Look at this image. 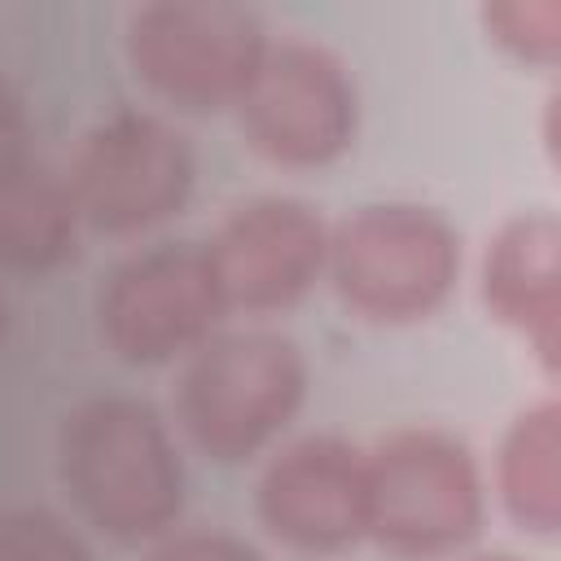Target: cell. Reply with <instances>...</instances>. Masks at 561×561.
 Returning a JSON list of instances; mask_svg holds the SVG:
<instances>
[{
  "mask_svg": "<svg viewBox=\"0 0 561 561\" xmlns=\"http://www.w3.org/2000/svg\"><path fill=\"white\" fill-rule=\"evenodd\" d=\"M57 478L70 508L114 543H158L184 513V456L167 416L136 394H96L66 412Z\"/></svg>",
  "mask_w": 561,
  "mask_h": 561,
  "instance_id": "cell-1",
  "label": "cell"
},
{
  "mask_svg": "<svg viewBox=\"0 0 561 561\" xmlns=\"http://www.w3.org/2000/svg\"><path fill=\"white\" fill-rule=\"evenodd\" d=\"M307 359L276 329H224L175 381V425L215 465L267 451L307 403Z\"/></svg>",
  "mask_w": 561,
  "mask_h": 561,
  "instance_id": "cell-2",
  "label": "cell"
},
{
  "mask_svg": "<svg viewBox=\"0 0 561 561\" xmlns=\"http://www.w3.org/2000/svg\"><path fill=\"white\" fill-rule=\"evenodd\" d=\"M465 245L425 202H368L333 224L329 285L364 324H416L447 307Z\"/></svg>",
  "mask_w": 561,
  "mask_h": 561,
  "instance_id": "cell-3",
  "label": "cell"
},
{
  "mask_svg": "<svg viewBox=\"0 0 561 561\" xmlns=\"http://www.w3.org/2000/svg\"><path fill=\"white\" fill-rule=\"evenodd\" d=\"M486 526V478L465 438L403 425L368 447V539L399 561H438Z\"/></svg>",
  "mask_w": 561,
  "mask_h": 561,
  "instance_id": "cell-4",
  "label": "cell"
},
{
  "mask_svg": "<svg viewBox=\"0 0 561 561\" xmlns=\"http://www.w3.org/2000/svg\"><path fill=\"white\" fill-rule=\"evenodd\" d=\"M272 35L228 0H153L131 9L123 53L149 96L180 114H224L250 92Z\"/></svg>",
  "mask_w": 561,
  "mask_h": 561,
  "instance_id": "cell-5",
  "label": "cell"
},
{
  "mask_svg": "<svg viewBox=\"0 0 561 561\" xmlns=\"http://www.w3.org/2000/svg\"><path fill=\"white\" fill-rule=\"evenodd\" d=\"M228 298L197 241H158L127 254L96 289V333L131 368L193 359L224 333Z\"/></svg>",
  "mask_w": 561,
  "mask_h": 561,
  "instance_id": "cell-6",
  "label": "cell"
},
{
  "mask_svg": "<svg viewBox=\"0 0 561 561\" xmlns=\"http://www.w3.org/2000/svg\"><path fill=\"white\" fill-rule=\"evenodd\" d=\"M66 175L92 232L140 237L188 206L197 158L171 118L153 110H114L79 136Z\"/></svg>",
  "mask_w": 561,
  "mask_h": 561,
  "instance_id": "cell-7",
  "label": "cell"
},
{
  "mask_svg": "<svg viewBox=\"0 0 561 561\" xmlns=\"http://www.w3.org/2000/svg\"><path fill=\"white\" fill-rule=\"evenodd\" d=\"M237 131L272 167H333L359 136V88L351 66L316 39H272L250 92L241 96Z\"/></svg>",
  "mask_w": 561,
  "mask_h": 561,
  "instance_id": "cell-8",
  "label": "cell"
},
{
  "mask_svg": "<svg viewBox=\"0 0 561 561\" xmlns=\"http://www.w3.org/2000/svg\"><path fill=\"white\" fill-rule=\"evenodd\" d=\"M333 224L294 193H259L237 202L210 232L206 254L228 311L272 316L302 302L329 280Z\"/></svg>",
  "mask_w": 561,
  "mask_h": 561,
  "instance_id": "cell-9",
  "label": "cell"
},
{
  "mask_svg": "<svg viewBox=\"0 0 561 561\" xmlns=\"http://www.w3.org/2000/svg\"><path fill=\"white\" fill-rule=\"evenodd\" d=\"M259 526L289 552L333 557L368 539V447L342 434L285 443L254 482Z\"/></svg>",
  "mask_w": 561,
  "mask_h": 561,
  "instance_id": "cell-10",
  "label": "cell"
},
{
  "mask_svg": "<svg viewBox=\"0 0 561 561\" xmlns=\"http://www.w3.org/2000/svg\"><path fill=\"white\" fill-rule=\"evenodd\" d=\"M83 210L75 202L66 167L35 153L18 101L4 105L0 123V259L9 272L44 276L79 250Z\"/></svg>",
  "mask_w": 561,
  "mask_h": 561,
  "instance_id": "cell-11",
  "label": "cell"
},
{
  "mask_svg": "<svg viewBox=\"0 0 561 561\" xmlns=\"http://www.w3.org/2000/svg\"><path fill=\"white\" fill-rule=\"evenodd\" d=\"M478 289L495 324L526 333L561 298V210L508 215L482 250Z\"/></svg>",
  "mask_w": 561,
  "mask_h": 561,
  "instance_id": "cell-12",
  "label": "cell"
},
{
  "mask_svg": "<svg viewBox=\"0 0 561 561\" xmlns=\"http://www.w3.org/2000/svg\"><path fill=\"white\" fill-rule=\"evenodd\" d=\"M491 482L517 530L561 539V390L526 403L504 425Z\"/></svg>",
  "mask_w": 561,
  "mask_h": 561,
  "instance_id": "cell-13",
  "label": "cell"
},
{
  "mask_svg": "<svg viewBox=\"0 0 561 561\" xmlns=\"http://www.w3.org/2000/svg\"><path fill=\"white\" fill-rule=\"evenodd\" d=\"M478 22L508 61L561 75V0H495L478 9Z\"/></svg>",
  "mask_w": 561,
  "mask_h": 561,
  "instance_id": "cell-14",
  "label": "cell"
},
{
  "mask_svg": "<svg viewBox=\"0 0 561 561\" xmlns=\"http://www.w3.org/2000/svg\"><path fill=\"white\" fill-rule=\"evenodd\" d=\"M0 561H92V552L66 517L35 504L0 517Z\"/></svg>",
  "mask_w": 561,
  "mask_h": 561,
  "instance_id": "cell-15",
  "label": "cell"
},
{
  "mask_svg": "<svg viewBox=\"0 0 561 561\" xmlns=\"http://www.w3.org/2000/svg\"><path fill=\"white\" fill-rule=\"evenodd\" d=\"M145 561H267L250 539L232 535V530H215V526H197V530H171L162 535Z\"/></svg>",
  "mask_w": 561,
  "mask_h": 561,
  "instance_id": "cell-16",
  "label": "cell"
},
{
  "mask_svg": "<svg viewBox=\"0 0 561 561\" xmlns=\"http://www.w3.org/2000/svg\"><path fill=\"white\" fill-rule=\"evenodd\" d=\"M522 337H526L535 364L543 368V377L557 381V390H561V298H557Z\"/></svg>",
  "mask_w": 561,
  "mask_h": 561,
  "instance_id": "cell-17",
  "label": "cell"
},
{
  "mask_svg": "<svg viewBox=\"0 0 561 561\" xmlns=\"http://www.w3.org/2000/svg\"><path fill=\"white\" fill-rule=\"evenodd\" d=\"M539 145H543L552 171L561 175V79H557V88H552L548 101H543V114H539Z\"/></svg>",
  "mask_w": 561,
  "mask_h": 561,
  "instance_id": "cell-18",
  "label": "cell"
},
{
  "mask_svg": "<svg viewBox=\"0 0 561 561\" xmlns=\"http://www.w3.org/2000/svg\"><path fill=\"white\" fill-rule=\"evenodd\" d=\"M460 561H522L513 552H478V557H460Z\"/></svg>",
  "mask_w": 561,
  "mask_h": 561,
  "instance_id": "cell-19",
  "label": "cell"
}]
</instances>
